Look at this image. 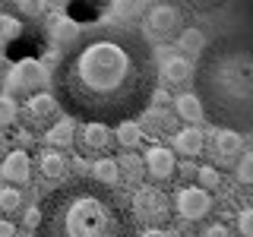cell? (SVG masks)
I'll use <instances>...</instances> for the list:
<instances>
[{"label": "cell", "instance_id": "2", "mask_svg": "<svg viewBox=\"0 0 253 237\" xmlns=\"http://www.w3.org/2000/svg\"><path fill=\"white\" fill-rule=\"evenodd\" d=\"M196 101L215 126L253 130V41L247 32H221L200 51L193 70Z\"/></svg>", "mask_w": 253, "mask_h": 237}, {"label": "cell", "instance_id": "24", "mask_svg": "<svg viewBox=\"0 0 253 237\" xmlns=\"http://www.w3.org/2000/svg\"><path fill=\"white\" fill-rule=\"evenodd\" d=\"M146 126L149 130H174V117L168 114V111H149Z\"/></svg>", "mask_w": 253, "mask_h": 237}, {"label": "cell", "instance_id": "5", "mask_svg": "<svg viewBox=\"0 0 253 237\" xmlns=\"http://www.w3.org/2000/svg\"><path fill=\"white\" fill-rule=\"evenodd\" d=\"M174 209L184 221H200L212 212V196L200 187H180L174 193Z\"/></svg>", "mask_w": 253, "mask_h": 237}, {"label": "cell", "instance_id": "22", "mask_svg": "<svg viewBox=\"0 0 253 237\" xmlns=\"http://www.w3.org/2000/svg\"><path fill=\"white\" fill-rule=\"evenodd\" d=\"M177 47H180L184 54H200V51H203V32H200V29H180Z\"/></svg>", "mask_w": 253, "mask_h": 237}, {"label": "cell", "instance_id": "15", "mask_svg": "<svg viewBox=\"0 0 253 237\" xmlns=\"http://www.w3.org/2000/svg\"><path fill=\"white\" fill-rule=\"evenodd\" d=\"M38 164H42V174L47 180H63L67 177V158H63L60 152H42V158H38Z\"/></svg>", "mask_w": 253, "mask_h": 237}, {"label": "cell", "instance_id": "19", "mask_svg": "<svg viewBox=\"0 0 253 237\" xmlns=\"http://www.w3.org/2000/svg\"><path fill=\"white\" fill-rule=\"evenodd\" d=\"M244 149V139H241V133H231V130H221L218 136H215V152L218 158H234L237 152Z\"/></svg>", "mask_w": 253, "mask_h": 237}, {"label": "cell", "instance_id": "28", "mask_svg": "<svg viewBox=\"0 0 253 237\" xmlns=\"http://www.w3.org/2000/svg\"><path fill=\"white\" fill-rule=\"evenodd\" d=\"M16 120V105H13V98H0V130L3 126H10Z\"/></svg>", "mask_w": 253, "mask_h": 237}, {"label": "cell", "instance_id": "3", "mask_svg": "<svg viewBox=\"0 0 253 237\" xmlns=\"http://www.w3.org/2000/svg\"><path fill=\"white\" fill-rule=\"evenodd\" d=\"M38 237H136V221L111 187L92 177L63 180L38 205Z\"/></svg>", "mask_w": 253, "mask_h": 237}, {"label": "cell", "instance_id": "20", "mask_svg": "<svg viewBox=\"0 0 253 237\" xmlns=\"http://www.w3.org/2000/svg\"><path fill=\"white\" fill-rule=\"evenodd\" d=\"M139 139H142V126H139L136 120H124V123H117V136H114V142H121L124 149H133Z\"/></svg>", "mask_w": 253, "mask_h": 237}, {"label": "cell", "instance_id": "31", "mask_svg": "<svg viewBox=\"0 0 253 237\" xmlns=\"http://www.w3.org/2000/svg\"><path fill=\"white\" fill-rule=\"evenodd\" d=\"M13 32H16L13 19H0V35H13Z\"/></svg>", "mask_w": 253, "mask_h": 237}, {"label": "cell", "instance_id": "11", "mask_svg": "<svg viewBox=\"0 0 253 237\" xmlns=\"http://www.w3.org/2000/svg\"><path fill=\"white\" fill-rule=\"evenodd\" d=\"M26 114H29L32 123H51V117L57 114V101L47 92H35V95H29V101H26Z\"/></svg>", "mask_w": 253, "mask_h": 237}, {"label": "cell", "instance_id": "6", "mask_svg": "<svg viewBox=\"0 0 253 237\" xmlns=\"http://www.w3.org/2000/svg\"><path fill=\"white\" fill-rule=\"evenodd\" d=\"M130 215L149 221V225H152V221L158 225V221L168 218V199H165L162 190H152V187L136 190V196H133V205H130Z\"/></svg>", "mask_w": 253, "mask_h": 237}, {"label": "cell", "instance_id": "30", "mask_svg": "<svg viewBox=\"0 0 253 237\" xmlns=\"http://www.w3.org/2000/svg\"><path fill=\"white\" fill-rule=\"evenodd\" d=\"M38 218H42V215H38V205H35V209L26 212V218H22V221H26V228H38Z\"/></svg>", "mask_w": 253, "mask_h": 237}, {"label": "cell", "instance_id": "21", "mask_svg": "<svg viewBox=\"0 0 253 237\" xmlns=\"http://www.w3.org/2000/svg\"><path fill=\"white\" fill-rule=\"evenodd\" d=\"M47 142H51V146H70V142H73V120L63 117L60 123L47 126Z\"/></svg>", "mask_w": 253, "mask_h": 237}, {"label": "cell", "instance_id": "37", "mask_svg": "<svg viewBox=\"0 0 253 237\" xmlns=\"http://www.w3.org/2000/svg\"><path fill=\"white\" fill-rule=\"evenodd\" d=\"M3 142H6V139H3V136H0V152H3Z\"/></svg>", "mask_w": 253, "mask_h": 237}, {"label": "cell", "instance_id": "32", "mask_svg": "<svg viewBox=\"0 0 253 237\" xmlns=\"http://www.w3.org/2000/svg\"><path fill=\"white\" fill-rule=\"evenodd\" d=\"M0 237H16V228L10 221H0Z\"/></svg>", "mask_w": 253, "mask_h": 237}, {"label": "cell", "instance_id": "34", "mask_svg": "<svg viewBox=\"0 0 253 237\" xmlns=\"http://www.w3.org/2000/svg\"><path fill=\"white\" fill-rule=\"evenodd\" d=\"M22 10H26L29 16H35L38 10H42V3H22Z\"/></svg>", "mask_w": 253, "mask_h": 237}, {"label": "cell", "instance_id": "17", "mask_svg": "<svg viewBox=\"0 0 253 237\" xmlns=\"http://www.w3.org/2000/svg\"><path fill=\"white\" fill-rule=\"evenodd\" d=\"M117 174H124L126 184H139L142 174H146V168H142V158L133 155V152H124L121 158H117Z\"/></svg>", "mask_w": 253, "mask_h": 237}, {"label": "cell", "instance_id": "18", "mask_svg": "<svg viewBox=\"0 0 253 237\" xmlns=\"http://www.w3.org/2000/svg\"><path fill=\"white\" fill-rule=\"evenodd\" d=\"M174 114L184 117V120H200V117H203V108H200V101H196V95L193 92L177 95V98H174Z\"/></svg>", "mask_w": 253, "mask_h": 237}, {"label": "cell", "instance_id": "16", "mask_svg": "<svg viewBox=\"0 0 253 237\" xmlns=\"http://www.w3.org/2000/svg\"><path fill=\"white\" fill-rule=\"evenodd\" d=\"M51 38H54L57 44H70V47H73V44L79 41V38H83V32H79V26H76L73 19L60 16V19L51 26Z\"/></svg>", "mask_w": 253, "mask_h": 237}, {"label": "cell", "instance_id": "12", "mask_svg": "<svg viewBox=\"0 0 253 237\" xmlns=\"http://www.w3.org/2000/svg\"><path fill=\"white\" fill-rule=\"evenodd\" d=\"M162 73L171 85H184V82H193V63L187 57H165Z\"/></svg>", "mask_w": 253, "mask_h": 237}, {"label": "cell", "instance_id": "14", "mask_svg": "<svg viewBox=\"0 0 253 237\" xmlns=\"http://www.w3.org/2000/svg\"><path fill=\"white\" fill-rule=\"evenodd\" d=\"M92 180L101 187H117L121 184V174H117V161L114 158H98L92 164Z\"/></svg>", "mask_w": 253, "mask_h": 237}, {"label": "cell", "instance_id": "36", "mask_svg": "<svg viewBox=\"0 0 253 237\" xmlns=\"http://www.w3.org/2000/svg\"><path fill=\"white\" fill-rule=\"evenodd\" d=\"M177 171H180V174H184V177H190V174H193V168H190V164H187V161H184V164H180V168H177Z\"/></svg>", "mask_w": 253, "mask_h": 237}, {"label": "cell", "instance_id": "25", "mask_svg": "<svg viewBox=\"0 0 253 237\" xmlns=\"http://www.w3.org/2000/svg\"><path fill=\"white\" fill-rule=\"evenodd\" d=\"M0 209H3V212L22 209V193H19V190H13V187H0Z\"/></svg>", "mask_w": 253, "mask_h": 237}, {"label": "cell", "instance_id": "13", "mask_svg": "<svg viewBox=\"0 0 253 237\" xmlns=\"http://www.w3.org/2000/svg\"><path fill=\"white\" fill-rule=\"evenodd\" d=\"M174 146H177V152H184V155H200L203 146H206V136H203V130H196V126H187V130L174 133Z\"/></svg>", "mask_w": 253, "mask_h": 237}, {"label": "cell", "instance_id": "33", "mask_svg": "<svg viewBox=\"0 0 253 237\" xmlns=\"http://www.w3.org/2000/svg\"><path fill=\"white\" fill-rule=\"evenodd\" d=\"M16 139H19V142H22L26 149L32 146V142H35V139H32V133H29V130H19V136H16Z\"/></svg>", "mask_w": 253, "mask_h": 237}, {"label": "cell", "instance_id": "23", "mask_svg": "<svg viewBox=\"0 0 253 237\" xmlns=\"http://www.w3.org/2000/svg\"><path fill=\"white\" fill-rule=\"evenodd\" d=\"M196 177H200V190H206V193L221 187V174H218L215 168H209V164H203V168L196 171Z\"/></svg>", "mask_w": 253, "mask_h": 237}, {"label": "cell", "instance_id": "27", "mask_svg": "<svg viewBox=\"0 0 253 237\" xmlns=\"http://www.w3.org/2000/svg\"><path fill=\"white\" fill-rule=\"evenodd\" d=\"M196 237H231V228L221 225V221H209V225L200 228V234Z\"/></svg>", "mask_w": 253, "mask_h": 237}, {"label": "cell", "instance_id": "8", "mask_svg": "<svg viewBox=\"0 0 253 237\" xmlns=\"http://www.w3.org/2000/svg\"><path fill=\"white\" fill-rule=\"evenodd\" d=\"M142 168L152 174L155 180H168L171 174H174V155H171V149H165V146H149L146 155H142Z\"/></svg>", "mask_w": 253, "mask_h": 237}, {"label": "cell", "instance_id": "26", "mask_svg": "<svg viewBox=\"0 0 253 237\" xmlns=\"http://www.w3.org/2000/svg\"><path fill=\"white\" fill-rule=\"evenodd\" d=\"M237 180H241L244 187L253 184V152H244L241 155V164H237Z\"/></svg>", "mask_w": 253, "mask_h": 237}, {"label": "cell", "instance_id": "1", "mask_svg": "<svg viewBox=\"0 0 253 237\" xmlns=\"http://www.w3.org/2000/svg\"><path fill=\"white\" fill-rule=\"evenodd\" d=\"M158 67L149 41L133 29H95L54 70V101L85 123H124L142 114ZM70 117V120H73Z\"/></svg>", "mask_w": 253, "mask_h": 237}, {"label": "cell", "instance_id": "4", "mask_svg": "<svg viewBox=\"0 0 253 237\" xmlns=\"http://www.w3.org/2000/svg\"><path fill=\"white\" fill-rule=\"evenodd\" d=\"M184 26V13L180 6H171V3H152L142 19V29H146L149 38H158V41H168L174 38Z\"/></svg>", "mask_w": 253, "mask_h": 237}, {"label": "cell", "instance_id": "7", "mask_svg": "<svg viewBox=\"0 0 253 237\" xmlns=\"http://www.w3.org/2000/svg\"><path fill=\"white\" fill-rule=\"evenodd\" d=\"M44 82H47V73H44L42 63H16L10 79H6V85L13 92H29V89H38Z\"/></svg>", "mask_w": 253, "mask_h": 237}, {"label": "cell", "instance_id": "10", "mask_svg": "<svg viewBox=\"0 0 253 237\" xmlns=\"http://www.w3.org/2000/svg\"><path fill=\"white\" fill-rule=\"evenodd\" d=\"M79 142H83L85 152H108L114 146V136H111V126H101V123H85L79 130Z\"/></svg>", "mask_w": 253, "mask_h": 237}, {"label": "cell", "instance_id": "9", "mask_svg": "<svg viewBox=\"0 0 253 237\" xmlns=\"http://www.w3.org/2000/svg\"><path fill=\"white\" fill-rule=\"evenodd\" d=\"M0 174H3V180H10V184H29L32 180V161L26 155V149H16L3 158V164H0Z\"/></svg>", "mask_w": 253, "mask_h": 237}, {"label": "cell", "instance_id": "35", "mask_svg": "<svg viewBox=\"0 0 253 237\" xmlns=\"http://www.w3.org/2000/svg\"><path fill=\"white\" fill-rule=\"evenodd\" d=\"M142 237H168V234H165V231H162V228H149V231H146V234H142Z\"/></svg>", "mask_w": 253, "mask_h": 237}, {"label": "cell", "instance_id": "29", "mask_svg": "<svg viewBox=\"0 0 253 237\" xmlns=\"http://www.w3.org/2000/svg\"><path fill=\"white\" fill-rule=\"evenodd\" d=\"M237 228L244 237H253V209H241L237 212Z\"/></svg>", "mask_w": 253, "mask_h": 237}]
</instances>
